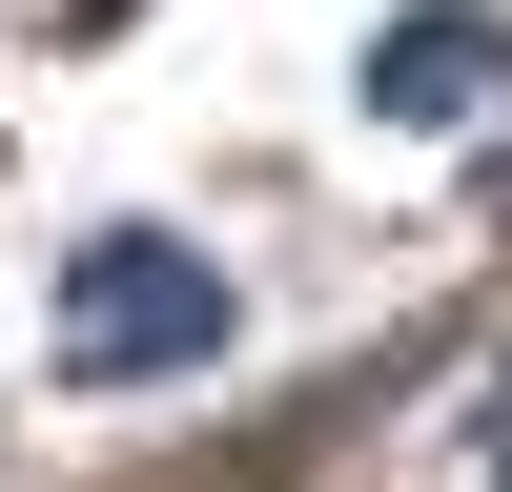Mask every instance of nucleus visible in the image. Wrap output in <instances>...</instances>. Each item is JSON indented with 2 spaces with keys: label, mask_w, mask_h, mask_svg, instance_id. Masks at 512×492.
I'll list each match as a JSON object with an SVG mask.
<instances>
[{
  "label": "nucleus",
  "mask_w": 512,
  "mask_h": 492,
  "mask_svg": "<svg viewBox=\"0 0 512 492\" xmlns=\"http://www.w3.org/2000/svg\"><path fill=\"white\" fill-rule=\"evenodd\" d=\"M62 349L82 369H205L226 349V267L185 226H82L62 246Z\"/></svg>",
  "instance_id": "1"
},
{
  "label": "nucleus",
  "mask_w": 512,
  "mask_h": 492,
  "mask_svg": "<svg viewBox=\"0 0 512 492\" xmlns=\"http://www.w3.org/2000/svg\"><path fill=\"white\" fill-rule=\"evenodd\" d=\"M369 103H390V123H451V103H492V21H451V0H431L410 41H369Z\"/></svg>",
  "instance_id": "2"
},
{
  "label": "nucleus",
  "mask_w": 512,
  "mask_h": 492,
  "mask_svg": "<svg viewBox=\"0 0 512 492\" xmlns=\"http://www.w3.org/2000/svg\"><path fill=\"white\" fill-rule=\"evenodd\" d=\"M492 492H512V472H492Z\"/></svg>",
  "instance_id": "3"
}]
</instances>
